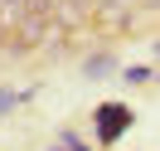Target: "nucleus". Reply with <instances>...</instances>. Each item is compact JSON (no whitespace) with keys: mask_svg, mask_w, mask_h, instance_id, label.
<instances>
[{"mask_svg":"<svg viewBox=\"0 0 160 151\" xmlns=\"http://www.w3.org/2000/svg\"><path fill=\"white\" fill-rule=\"evenodd\" d=\"M29 98H34V88H24V93H10V88H0V117H5V112H15L20 102H29Z\"/></svg>","mask_w":160,"mask_h":151,"instance_id":"3","label":"nucleus"},{"mask_svg":"<svg viewBox=\"0 0 160 151\" xmlns=\"http://www.w3.org/2000/svg\"><path fill=\"white\" fill-rule=\"evenodd\" d=\"M121 78H126V83H150V78H155V68H146V63H136V68H126Z\"/></svg>","mask_w":160,"mask_h":151,"instance_id":"5","label":"nucleus"},{"mask_svg":"<svg viewBox=\"0 0 160 151\" xmlns=\"http://www.w3.org/2000/svg\"><path fill=\"white\" fill-rule=\"evenodd\" d=\"M92 122H97V141H117L121 132H131V122H136V112L126 107V102H102L97 112H92Z\"/></svg>","mask_w":160,"mask_h":151,"instance_id":"1","label":"nucleus"},{"mask_svg":"<svg viewBox=\"0 0 160 151\" xmlns=\"http://www.w3.org/2000/svg\"><path fill=\"white\" fill-rule=\"evenodd\" d=\"M155 59H160V39H155Z\"/></svg>","mask_w":160,"mask_h":151,"instance_id":"6","label":"nucleus"},{"mask_svg":"<svg viewBox=\"0 0 160 151\" xmlns=\"http://www.w3.org/2000/svg\"><path fill=\"white\" fill-rule=\"evenodd\" d=\"M146 5H160V0H146Z\"/></svg>","mask_w":160,"mask_h":151,"instance_id":"7","label":"nucleus"},{"mask_svg":"<svg viewBox=\"0 0 160 151\" xmlns=\"http://www.w3.org/2000/svg\"><path fill=\"white\" fill-rule=\"evenodd\" d=\"M117 68V59L112 54H92V59H82V78H102V73Z\"/></svg>","mask_w":160,"mask_h":151,"instance_id":"2","label":"nucleus"},{"mask_svg":"<svg viewBox=\"0 0 160 151\" xmlns=\"http://www.w3.org/2000/svg\"><path fill=\"white\" fill-rule=\"evenodd\" d=\"M49 151H92V146H88V141L78 137V132H58V141H53Z\"/></svg>","mask_w":160,"mask_h":151,"instance_id":"4","label":"nucleus"}]
</instances>
